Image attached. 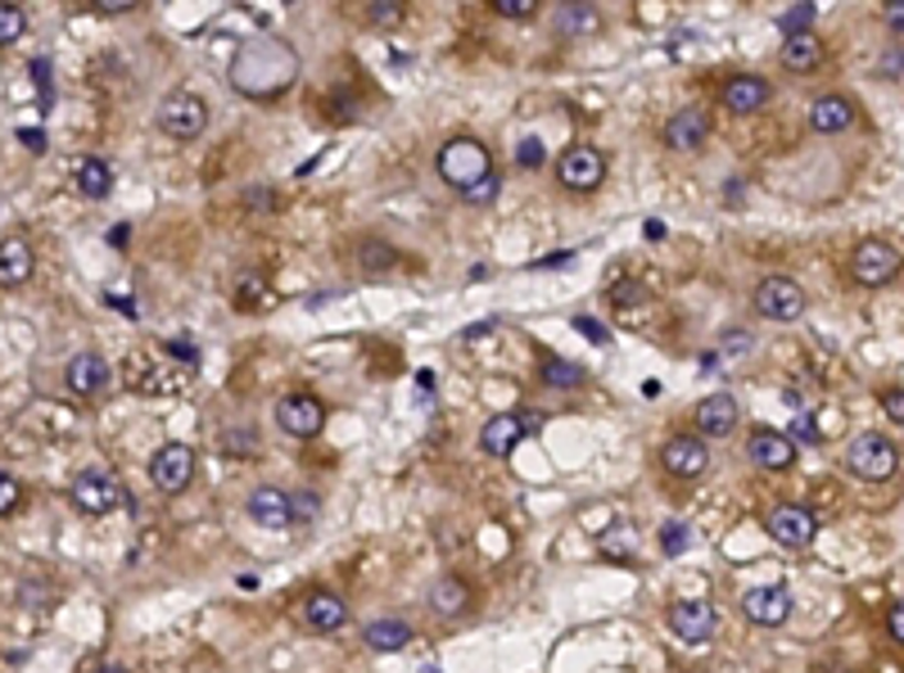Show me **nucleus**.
Listing matches in <instances>:
<instances>
[{
  "mask_svg": "<svg viewBox=\"0 0 904 673\" xmlns=\"http://www.w3.org/2000/svg\"><path fill=\"white\" fill-rule=\"evenodd\" d=\"M394 263H398V249L390 245V239L366 235L362 245H358V267H362V276H385Z\"/></svg>",
  "mask_w": 904,
  "mask_h": 673,
  "instance_id": "nucleus-31",
  "label": "nucleus"
},
{
  "mask_svg": "<svg viewBox=\"0 0 904 673\" xmlns=\"http://www.w3.org/2000/svg\"><path fill=\"white\" fill-rule=\"evenodd\" d=\"M136 6H140V0H91V10H100V14H127Z\"/></svg>",
  "mask_w": 904,
  "mask_h": 673,
  "instance_id": "nucleus-48",
  "label": "nucleus"
},
{
  "mask_svg": "<svg viewBox=\"0 0 904 673\" xmlns=\"http://www.w3.org/2000/svg\"><path fill=\"white\" fill-rule=\"evenodd\" d=\"M769 100H774V86H769V77H759V73H733L720 86V105L733 118H751V114L765 109Z\"/></svg>",
  "mask_w": 904,
  "mask_h": 673,
  "instance_id": "nucleus-14",
  "label": "nucleus"
},
{
  "mask_svg": "<svg viewBox=\"0 0 904 673\" xmlns=\"http://www.w3.org/2000/svg\"><path fill=\"white\" fill-rule=\"evenodd\" d=\"M791 588H783V584H765V588H751L746 597H742V615L751 619V623H759V629H778V623H787L791 619Z\"/></svg>",
  "mask_w": 904,
  "mask_h": 673,
  "instance_id": "nucleus-16",
  "label": "nucleus"
},
{
  "mask_svg": "<svg viewBox=\"0 0 904 673\" xmlns=\"http://www.w3.org/2000/svg\"><path fill=\"white\" fill-rule=\"evenodd\" d=\"M276 425L285 429L290 439H317L321 429H326V403L312 398V394H285L276 403Z\"/></svg>",
  "mask_w": 904,
  "mask_h": 673,
  "instance_id": "nucleus-12",
  "label": "nucleus"
},
{
  "mask_svg": "<svg viewBox=\"0 0 904 673\" xmlns=\"http://www.w3.org/2000/svg\"><path fill=\"white\" fill-rule=\"evenodd\" d=\"M299 68L304 64H299L295 41H285L276 32H258V36L235 45V55L226 64V86L254 105H272L280 95L295 90Z\"/></svg>",
  "mask_w": 904,
  "mask_h": 673,
  "instance_id": "nucleus-1",
  "label": "nucleus"
},
{
  "mask_svg": "<svg viewBox=\"0 0 904 673\" xmlns=\"http://www.w3.org/2000/svg\"><path fill=\"white\" fill-rule=\"evenodd\" d=\"M515 163H520V168H539V163H543V140H539V136L520 140V150H515Z\"/></svg>",
  "mask_w": 904,
  "mask_h": 673,
  "instance_id": "nucleus-43",
  "label": "nucleus"
},
{
  "mask_svg": "<svg viewBox=\"0 0 904 673\" xmlns=\"http://www.w3.org/2000/svg\"><path fill=\"white\" fill-rule=\"evenodd\" d=\"M155 122H159V131L168 140H200L209 131V100H204V95H195V90L177 86V90H168L159 100Z\"/></svg>",
  "mask_w": 904,
  "mask_h": 673,
  "instance_id": "nucleus-4",
  "label": "nucleus"
},
{
  "mask_svg": "<svg viewBox=\"0 0 904 673\" xmlns=\"http://www.w3.org/2000/svg\"><path fill=\"white\" fill-rule=\"evenodd\" d=\"M878 403H882V412H886V420H895V425H904V389H882V394H878Z\"/></svg>",
  "mask_w": 904,
  "mask_h": 673,
  "instance_id": "nucleus-42",
  "label": "nucleus"
},
{
  "mask_svg": "<svg viewBox=\"0 0 904 673\" xmlns=\"http://www.w3.org/2000/svg\"><path fill=\"white\" fill-rule=\"evenodd\" d=\"M638 299H642V285H638V280L610 285V303H638Z\"/></svg>",
  "mask_w": 904,
  "mask_h": 673,
  "instance_id": "nucleus-46",
  "label": "nucleus"
},
{
  "mask_svg": "<svg viewBox=\"0 0 904 673\" xmlns=\"http://www.w3.org/2000/svg\"><path fill=\"white\" fill-rule=\"evenodd\" d=\"M882 77H900L904 73V51H891V55H882V68H878Z\"/></svg>",
  "mask_w": 904,
  "mask_h": 673,
  "instance_id": "nucleus-50",
  "label": "nucleus"
},
{
  "mask_svg": "<svg viewBox=\"0 0 904 673\" xmlns=\"http://www.w3.org/2000/svg\"><path fill=\"white\" fill-rule=\"evenodd\" d=\"M290 511H295V524H308L317 515V498L312 493H299V498L290 493Z\"/></svg>",
  "mask_w": 904,
  "mask_h": 673,
  "instance_id": "nucleus-45",
  "label": "nucleus"
},
{
  "mask_svg": "<svg viewBox=\"0 0 904 673\" xmlns=\"http://www.w3.org/2000/svg\"><path fill=\"white\" fill-rule=\"evenodd\" d=\"M19 136H23V146H28L32 154H41V150H45V136H41V127H23Z\"/></svg>",
  "mask_w": 904,
  "mask_h": 673,
  "instance_id": "nucleus-52",
  "label": "nucleus"
},
{
  "mask_svg": "<svg viewBox=\"0 0 904 673\" xmlns=\"http://www.w3.org/2000/svg\"><path fill=\"white\" fill-rule=\"evenodd\" d=\"M493 195H498V172H489V177H480L475 185H466V190H461V200H466V204H475V209L493 204Z\"/></svg>",
  "mask_w": 904,
  "mask_h": 673,
  "instance_id": "nucleus-37",
  "label": "nucleus"
},
{
  "mask_svg": "<svg viewBox=\"0 0 904 673\" xmlns=\"http://www.w3.org/2000/svg\"><path fill=\"white\" fill-rule=\"evenodd\" d=\"M746 457L759 466V470H791L796 466V439L791 435H778V429H755V435L746 439Z\"/></svg>",
  "mask_w": 904,
  "mask_h": 673,
  "instance_id": "nucleus-19",
  "label": "nucleus"
},
{
  "mask_svg": "<svg viewBox=\"0 0 904 673\" xmlns=\"http://www.w3.org/2000/svg\"><path fill=\"white\" fill-rule=\"evenodd\" d=\"M304 623L312 633H340L344 623H349V606L340 592H330V588H312L304 597Z\"/></svg>",
  "mask_w": 904,
  "mask_h": 673,
  "instance_id": "nucleus-21",
  "label": "nucleus"
},
{
  "mask_svg": "<svg viewBox=\"0 0 904 673\" xmlns=\"http://www.w3.org/2000/svg\"><path fill=\"white\" fill-rule=\"evenodd\" d=\"M168 353H172V357H181V362H200L195 344H185V340H172V344H168Z\"/></svg>",
  "mask_w": 904,
  "mask_h": 673,
  "instance_id": "nucleus-53",
  "label": "nucleus"
},
{
  "mask_svg": "<svg viewBox=\"0 0 904 673\" xmlns=\"http://www.w3.org/2000/svg\"><path fill=\"white\" fill-rule=\"evenodd\" d=\"M403 19H407L403 0H371V6H366V28H375V32H390V28H398Z\"/></svg>",
  "mask_w": 904,
  "mask_h": 673,
  "instance_id": "nucleus-33",
  "label": "nucleus"
},
{
  "mask_svg": "<svg viewBox=\"0 0 904 673\" xmlns=\"http://www.w3.org/2000/svg\"><path fill=\"white\" fill-rule=\"evenodd\" d=\"M715 606H710L705 597H683L670 606V633L683 642V647H705L710 638H715Z\"/></svg>",
  "mask_w": 904,
  "mask_h": 673,
  "instance_id": "nucleus-11",
  "label": "nucleus"
},
{
  "mask_svg": "<svg viewBox=\"0 0 904 673\" xmlns=\"http://www.w3.org/2000/svg\"><path fill=\"white\" fill-rule=\"evenodd\" d=\"M28 32V10L14 0H0V45H14Z\"/></svg>",
  "mask_w": 904,
  "mask_h": 673,
  "instance_id": "nucleus-35",
  "label": "nucleus"
},
{
  "mask_svg": "<svg viewBox=\"0 0 904 673\" xmlns=\"http://www.w3.org/2000/svg\"><path fill=\"white\" fill-rule=\"evenodd\" d=\"M36 258H32V245L19 235L10 239H0V290H14V285H23L32 276Z\"/></svg>",
  "mask_w": 904,
  "mask_h": 673,
  "instance_id": "nucleus-27",
  "label": "nucleus"
},
{
  "mask_svg": "<svg viewBox=\"0 0 904 673\" xmlns=\"http://www.w3.org/2000/svg\"><path fill=\"white\" fill-rule=\"evenodd\" d=\"M32 82L41 90V105H51L55 100V82H51V60H45V55L32 60Z\"/></svg>",
  "mask_w": 904,
  "mask_h": 673,
  "instance_id": "nucleus-38",
  "label": "nucleus"
},
{
  "mask_svg": "<svg viewBox=\"0 0 904 673\" xmlns=\"http://www.w3.org/2000/svg\"><path fill=\"white\" fill-rule=\"evenodd\" d=\"M525 439V425H520V416H511V412H502V416H489L485 420V429H480V448L489 452V457H511L515 452V444Z\"/></svg>",
  "mask_w": 904,
  "mask_h": 673,
  "instance_id": "nucleus-26",
  "label": "nucleus"
},
{
  "mask_svg": "<svg viewBox=\"0 0 904 673\" xmlns=\"http://www.w3.org/2000/svg\"><path fill=\"white\" fill-rule=\"evenodd\" d=\"M660 466L670 470L674 479H696V474H705V466H710V448H705V439H696V435H674L670 444L660 448Z\"/></svg>",
  "mask_w": 904,
  "mask_h": 673,
  "instance_id": "nucleus-20",
  "label": "nucleus"
},
{
  "mask_svg": "<svg viewBox=\"0 0 904 673\" xmlns=\"http://www.w3.org/2000/svg\"><path fill=\"white\" fill-rule=\"evenodd\" d=\"M886 633H891L895 647H904V601L891 606V615H886Z\"/></svg>",
  "mask_w": 904,
  "mask_h": 673,
  "instance_id": "nucleus-47",
  "label": "nucleus"
},
{
  "mask_svg": "<svg viewBox=\"0 0 904 673\" xmlns=\"http://www.w3.org/2000/svg\"><path fill=\"white\" fill-rule=\"evenodd\" d=\"M778 64H783V73H791V77H810V73H819L823 64H828V45H823V36L819 32H787V41H783V51H778Z\"/></svg>",
  "mask_w": 904,
  "mask_h": 673,
  "instance_id": "nucleus-15",
  "label": "nucleus"
},
{
  "mask_svg": "<svg viewBox=\"0 0 904 673\" xmlns=\"http://www.w3.org/2000/svg\"><path fill=\"white\" fill-rule=\"evenodd\" d=\"M123 484H118V474L114 470H105V466H91V470H82L73 484H68V502L82 511V515H109V511H118L123 506Z\"/></svg>",
  "mask_w": 904,
  "mask_h": 673,
  "instance_id": "nucleus-6",
  "label": "nucleus"
},
{
  "mask_svg": "<svg viewBox=\"0 0 904 673\" xmlns=\"http://www.w3.org/2000/svg\"><path fill=\"white\" fill-rule=\"evenodd\" d=\"M489 10L498 19H511V23H530L543 10V0H489Z\"/></svg>",
  "mask_w": 904,
  "mask_h": 673,
  "instance_id": "nucleus-36",
  "label": "nucleus"
},
{
  "mask_svg": "<svg viewBox=\"0 0 904 673\" xmlns=\"http://www.w3.org/2000/svg\"><path fill=\"white\" fill-rule=\"evenodd\" d=\"M854 122H860V109H854V100L841 95V90H828L810 105V131L815 136H845Z\"/></svg>",
  "mask_w": 904,
  "mask_h": 673,
  "instance_id": "nucleus-17",
  "label": "nucleus"
},
{
  "mask_svg": "<svg viewBox=\"0 0 904 673\" xmlns=\"http://www.w3.org/2000/svg\"><path fill=\"white\" fill-rule=\"evenodd\" d=\"M602 32V10L593 6V0H561L556 6V36L561 41H584Z\"/></svg>",
  "mask_w": 904,
  "mask_h": 673,
  "instance_id": "nucleus-25",
  "label": "nucleus"
},
{
  "mask_svg": "<svg viewBox=\"0 0 904 673\" xmlns=\"http://www.w3.org/2000/svg\"><path fill=\"white\" fill-rule=\"evenodd\" d=\"M755 312L765 317V321H778V325H791L805 317V290L791 280V276H765L755 285V295H751Z\"/></svg>",
  "mask_w": 904,
  "mask_h": 673,
  "instance_id": "nucleus-7",
  "label": "nucleus"
},
{
  "mask_svg": "<svg viewBox=\"0 0 904 673\" xmlns=\"http://www.w3.org/2000/svg\"><path fill=\"white\" fill-rule=\"evenodd\" d=\"M904 267V249L895 245V239H860L850 254V280L860 285V290H882V285H891Z\"/></svg>",
  "mask_w": 904,
  "mask_h": 673,
  "instance_id": "nucleus-3",
  "label": "nucleus"
},
{
  "mask_svg": "<svg viewBox=\"0 0 904 673\" xmlns=\"http://www.w3.org/2000/svg\"><path fill=\"white\" fill-rule=\"evenodd\" d=\"M805 19H815V6H800V10H796V14H787L778 28H783V32H805Z\"/></svg>",
  "mask_w": 904,
  "mask_h": 673,
  "instance_id": "nucleus-49",
  "label": "nucleus"
},
{
  "mask_svg": "<svg viewBox=\"0 0 904 673\" xmlns=\"http://www.w3.org/2000/svg\"><path fill=\"white\" fill-rule=\"evenodd\" d=\"M696 429H701V439H728L737 420H742V407L733 394H710L701 407H696Z\"/></svg>",
  "mask_w": 904,
  "mask_h": 673,
  "instance_id": "nucleus-23",
  "label": "nucleus"
},
{
  "mask_svg": "<svg viewBox=\"0 0 904 673\" xmlns=\"http://www.w3.org/2000/svg\"><path fill=\"white\" fill-rule=\"evenodd\" d=\"M845 466H850L854 479H864V484H886V479L900 470V448L886 435H878V429H869V435H860L850 444Z\"/></svg>",
  "mask_w": 904,
  "mask_h": 673,
  "instance_id": "nucleus-5",
  "label": "nucleus"
},
{
  "mask_svg": "<svg viewBox=\"0 0 904 673\" xmlns=\"http://www.w3.org/2000/svg\"><path fill=\"white\" fill-rule=\"evenodd\" d=\"M882 23L891 36L904 41V0H882Z\"/></svg>",
  "mask_w": 904,
  "mask_h": 673,
  "instance_id": "nucleus-41",
  "label": "nucleus"
},
{
  "mask_svg": "<svg viewBox=\"0 0 904 673\" xmlns=\"http://www.w3.org/2000/svg\"><path fill=\"white\" fill-rule=\"evenodd\" d=\"M23 502V489H19V479L10 470H0V515H10L14 506Z\"/></svg>",
  "mask_w": 904,
  "mask_h": 673,
  "instance_id": "nucleus-40",
  "label": "nucleus"
},
{
  "mask_svg": "<svg viewBox=\"0 0 904 673\" xmlns=\"http://www.w3.org/2000/svg\"><path fill=\"white\" fill-rule=\"evenodd\" d=\"M746 349H751V334H746V330L724 334V353H746Z\"/></svg>",
  "mask_w": 904,
  "mask_h": 673,
  "instance_id": "nucleus-51",
  "label": "nucleus"
},
{
  "mask_svg": "<svg viewBox=\"0 0 904 673\" xmlns=\"http://www.w3.org/2000/svg\"><path fill=\"white\" fill-rule=\"evenodd\" d=\"M249 520L258 528H295V511H290V493L276 489V484H263L249 493Z\"/></svg>",
  "mask_w": 904,
  "mask_h": 673,
  "instance_id": "nucleus-24",
  "label": "nucleus"
},
{
  "mask_svg": "<svg viewBox=\"0 0 904 673\" xmlns=\"http://www.w3.org/2000/svg\"><path fill=\"white\" fill-rule=\"evenodd\" d=\"M606 168H610L606 150H597V146H570L556 159V181L565 190H575V195H593V190L606 181Z\"/></svg>",
  "mask_w": 904,
  "mask_h": 673,
  "instance_id": "nucleus-8",
  "label": "nucleus"
},
{
  "mask_svg": "<svg viewBox=\"0 0 904 673\" xmlns=\"http://www.w3.org/2000/svg\"><path fill=\"white\" fill-rule=\"evenodd\" d=\"M412 638H416V633H412V623H403V619H371L366 629H362V642H366L371 651H380V655L403 651Z\"/></svg>",
  "mask_w": 904,
  "mask_h": 673,
  "instance_id": "nucleus-28",
  "label": "nucleus"
},
{
  "mask_svg": "<svg viewBox=\"0 0 904 673\" xmlns=\"http://www.w3.org/2000/svg\"><path fill=\"white\" fill-rule=\"evenodd\" d=\"M575 325H579V334H588V340H597V344H606V340H610V334H606L597 321H584V317H579Z\"/></svg>",
  "mask_w": 904,
  "mask_h": 673,
  "instance_id": "nucleus-54",
  "label": "nucleus"
},
{
  "mask_svg": "<svg viewBox=\"0 0 904 673\" xmlns=\"http://www.w3.org/2000/svg\"><path fill=\"white\" fill-rule=\"evenodd\" d=\"M791 439H800V444H819V425H815V416H796V420H791Z\"/></svg>",
  "mask_w": 904,
  "mask_h": 673,
  "instance_id": "nucleus-44",
  "label": "nucleus"
},
{
  "mask_svg": "<svg viewBox=\"0 0 904 673\" xmlns=\"http://www.w3.org/2000/svg\"><path fill=\"white\" fill-rule=\"evenodd\" d=\"M765 534L778 543V547H791V552H800V547H810L815 543V534H819V520H815V511H805V506H774L769 515H765Z\"/></svg>",
  "mask_w": 904,
  "mask_h": 673,
  "instance_id": "nucleus-13",
  "label": "nucleus"
},
{
  "mask_svg": "<svg viewBox=\"0 0 904 673\" xmlns=\"http://www.w3.org/2000/svg\"><path fill=\"white\" fill-rule=\"evenodd\" d=\"M109 245H114V249H127V245H131V226H114V231H109Z\"/></svg>",
  "mask_w": 904,
  "mask_h": 673,
  "instance_id": "nucleus-55",
  "label": "nucleus"
},
{
  "mask_svg": "<svg viewBox=\"0 0 904 673\" xmlns=\"http://www.w3.org/2000/svg\"><path fill=\"white\" fill-rule=\"evenodd\" d=\"M435 168H439L444 185L466 190V185H475L480 177L493 172V154H489L485 140H475V136H453V140H444V146H439Z\"/></svg>",
  "mask_w": 904,
  "mask_h": 673,
  "instance_id": "nucleus-2",
  "label": "nucleus"
},
{
  "mask_svg": "<svg viewBox=\"0 0 904 673\" xmlns=\"http://www.w3.org/2000/svg\"><path fill=\"white\" fill-rule=\"evenodd\" d=\"M543 384H552V389H579L584 371L570 366V362H561V357H543Z\"/></svg>",
  "mask_w": 904,
  "mask_h": 673,
  "instance_id": "nucleus-34",
  "label": "nucleus"
},
{
  "mask_svg": "<svg viewBox=\"0 0 904 673\" xmlns=\"http://www.w3.org/2000/svg\"><path fill=\"white\" fill-rule=\"evenodd\" d=\"M597 552H602V556H610V560H634V552H638L634 528H625V524L606 528V534L597 538Z\"/></svg>",
  "mask_w": 904,
  "mask_h": 673,
  "instance_id": "nucleus-32",
  "label": "nucleus"
},
{
  "mask_svg": "<svg viewBox=\"0 0 904 673\" xmlns=\"http://www.w3.org/2000/svg\"><path fill=\"white\" fill-rule=\"evenodd\" d=\"M710 131H715V118H710V109H705V105H688V109L670 114V122H664L660 140H664V150H674V154H696V150H705Z\"/></svg>",
  "mask_w": 904,
  "mask_h": 673,
  "instance_id": "nucleus-10",
  "label": "nucleus"
},
{
  "mask_svg": "<svg viewBox=\"0 0 904 673\" xmlns=\"http://www.w3.org/2000/svg\"><path fill=\"white\" fill-rule=\"evenodd\" d=\"M73 181H77V190L86 200H109V190H114V168L105 163V159H77V168H73Z\"/></svg>",
  "mask_w": 904,
  "mask_h": 673,
  "instance_id": "nucleus-30",
  "label": "nucleus"
},
{
  "mask_svg": "<svg viewBox=\"0 0 904 673\" xmlns=\"http://www.w3.org/2000/svg\"><path fill=\"white\" fill-rule=\"evenodd\" d=\"M190 479H195V448H185V444L155 448V457H150V484L159 493L177 498V493L190 489Z\"/></svg>",
  "mask_w": 904,
  "mask_h": 673,
  "instance_id": "nucleus-9",
  "label": "nucleus"
},
{
  "mask_svg": "<svg viewBox=\"0 0 904 673\" xmlns=\"http://www.w3.org/2000/svg\"><path fill=\"white\" fill-rule=\"evenodd\" d=\"M231 303L241 308V312H258V308H267L272 303V285H267V276L263 271H235V280H231Z\"/></svg>",
  "mask_w": 904,
  "mask_h": 673,
  "instance_id": "nucleus-29",
  "label": "nucleus"
},
{
  "mask_svg": "<svg viewBox=\"0 0 904 673\" xmlns=\"http://www.w3.org/2000/svg\"><path fill=\"white\" fill-rule=\"evenodd\" d=\"M425 606H430L439 619H466L475 610V588L461 579V574H439L425 592Z\"/></svg>",
  "mask_w": 904,
  "mask_h": 673,
  "instance_id": "nucleus-18",
  "label": "nucleus"
},
{
  "mask_svg": "<svg viewBox=\"0 0 904 673\" xmlns=\"http://www.w3.org/2000/svg\"><path fill=\"white\" fill-rule=\"evenodd\" d=\"M688 543H692V538H688V524H679V520H674V524H664V528H660V547L670 552V556L688 552Z\"/></svg>",
  "mask_w": 904,
  "mask_h": 673,
  "instance_id": "nucleus-39",
  "label": "nucleus"
},
{
  "mask_svg": "<svg viewBox=\"0 0 904 673\" xmlns=\"http://www.w3.org/2000/svg\"><path fill=\"white\" fill-rule=\"evenodd\" d=\"M64 384H68L77 398L105 394V384H109V362H105V353H95V349L77 353V357L68 362V371H64Z\"/></svg>",
  "mask_w": 904,
  "mask_h": 673,
  "instance_id": "nucleus-22",
  "label": "nucleus"
}]
</instances>
